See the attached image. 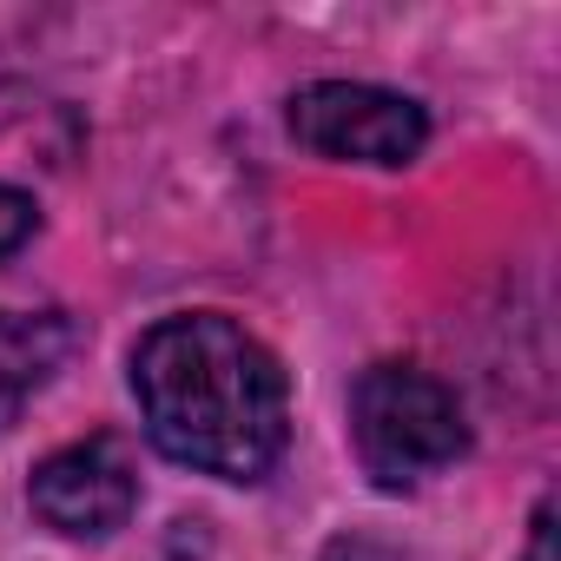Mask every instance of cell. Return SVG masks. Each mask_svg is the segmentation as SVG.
Here are the masks:
<instances>
[{
  "label": "cell",
  "mask_w": 561,
  "mask_h": 561,
  "mask_svg": "<svg viewBox=\"0 0 561 561\" xmlns=\"http://www.w3.org/2000/svg\"><path fill=\"white\" fill-rule=\"evenodd\" d=\"M133 397L152 449L218 482L271 476L291 436V390L277 357L218 311L152 324L133 351Z\"/></svg>",
  "instance_id": "1"
},
{
  "label": "cell",
  "mask_w": 561,
  "mask_h": 561,
  "mask_svg": "<svg viewBox=\"0 0 561 561\" xmlns=\"http://www.w3.org/2000/svg\"><path fill=\"white\" fill-rule=\"evenodd\" d=\"M357 462L377 489H416L469 449V423L449 383L410 364H377L351 390Z\"/></svg>",
  "instance_id": "2"
},
{
  "label": "cell",
  "mask_w": 561,
  "mask_h": 561,
  "mask_svg": "<svg viewBox=\"0 0 561 561\" xmlns=\"http://www.w3.org/2000/svg\"><path fill=\"white\" fill-rule=\"evenodd\" d=\"M291 139L318 159L351 165H410L430 139V119L416 100L364 80H311L291 100Z\"/></svg>",
  "instance_id": "3"
},
{
  "label": "cell",
  "mask_w": 561,
  "mask_h": 561,
  "mask_svg": "<svg viewBox=\"0 0 561 561\" xmlns=\"http://www.w3.org/2000/svg\"><path fill=\"white\" fill-rule=\"evenodd\" d=\"M27 502L34 515L54 528V535H73V541H100L113 528L133 522L139 508V476L126 462V449L113 436H93V443H73V449H54L34 482H27Z\"/></svg>",
  "instance_id": "4"
},
{
  "label": "cell",
  "mask_w": 561,
  "mask_h": 561,
  "mask_svg": "<svg viewBox=\"0 0 561 561\" xmlns=\"http://www.w3.org/2000/svg\"><path fill=\"white\" fill-rule=\"evenodd\" d=\"M67 351V331L54 318H21V311H0V430L21 416V403L54 377Z\"/></svg>",
  "instance_id": "5"
},
{
  "label": "cell",
  "mask_w": 561,
  "mask_h": 561,
  "mask_svg": "<svg viewBox=\"0 0 561 561\" xmlns=\"http://www.w3.org/2000/svg\"><path fill=\"white\" fill-rule=\"evenodd\" d=\"M34 225H41L34 198H27V192H14V185H0V257H14V251L34 238Z\"/></svg>",
  "instance_id": "6"
},
{
  "label": "cell",
  "mask_w": 561,
  "mask_h": 561,
  "mask_svg": "<svg viewBox=\"0 0 561 561\" xmlns=\"http://www.w3.org/2000/svg\"><path fill=\"white\" fill-rule=\"evenodd\" d=\"M522 561H554V502L535 508V522H528V554H522Z\"/></svg>",
  "instance_id": "7"
},
{
  "label": "cell",
  "mask_w": 561,
  "mask_h": 561,
  "mask_svg": "<svg viewBox=\"0 0 561 561\" xmlns=\"http://www.w3.org/2000/svg\"><path fill=\"white\" fill-rule=\"evenodd\" d=\"M318 561H390L383 548H370V541H337L331 554H318Z\"/></svg>",
  "instance_id": "8"
}]
</instances>
